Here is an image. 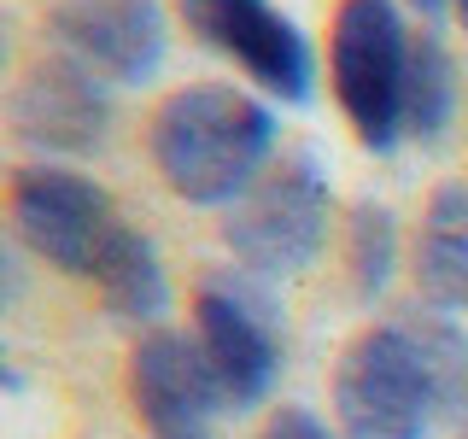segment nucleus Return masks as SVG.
<instances>
[{
  "label": "nucleus",
  "instance_id": "nucleus-18",
  "mask_svg": "<svg viewBox=\"0 0 468 439\" xmlns=\"http://www.w3.org/2000/svg\"><path fill=\"white\" fill-rule=\"evenodd\" d=\"M0 275H6V258H0Z\"/></svg>",
  "mask_w": 468,
  "mask_h": 439
},
{
  "label": "nucleus",
  "instance_id": "nucleus-3",
  "mask_svg": "<svg viewBox=\"0 0 468 439\" xmlns=\"http://www.w3.org/2000/svg\"><path fill=\"white\" fill-rule=\"evenodd\" d=\"M410 48L416 36L404 29V12L392 0H340L328 36V70L357 141L375 153H392L404 141Z\"/></svg>",
  "mask_w": 468,
  "mask_h": 439
},
{
  "label": "nucleus",
  "instance_id": "nucleus-12",
  "mask_svg": "<svg viewBox=\"0 0 468 439\" xmlns=\"http://www.w3.org/2000/svg\"><path fill=\"white\" fill-rule=\"evenodd\" d=\"M88 282L100 287V305L117 316V322H158L170 311V275H165V258L158 246L146 241L141 229H117L112 246L100 252L94 275Z\"/></svg>",
  "mask_w": 468,
  "mask_h": 439
},
{
  "label": "nucleus",
  "instance_id": "nucleus-11",
  "mask_svg": "<svg viewBox=\"0 0 468 439\" xmlns=\"http://www.w3.org/2000/svg\"><path fill=\"white\" fill-rule=\"evenodd\" d=\"M416 282L439 311H468V182H445L421 211Z\"/></svg>",
  "mask_w": 468,
  "mask_h": 439
},
{
  "label": "nucleus",
  "instance_id": "nucleus-9",
  "mask_svg": "<svg viewBox=\"0 0 468 439\" xmlns=\"http://www.w3.org/2000/svg\"><path fill=\"white\" fill-rule=\"evenodd\" d=\"M48 29L58 53L117 88L153 82L170 53V18L158 0H58Z\"/></svg>",
  "mask_w": 468,
  "mask_h": 439
},
{
  "label": "nucleus",
  "instance_id": "nucleus-10",
  "mask_svg": "<svg viewBox=\"0 0 468 439\" xmlns=\"http://www.w3.org/2000/svg\"><path fill=\"white\" fill-rule=\"evenodd\" d=\"M6 112L12 129L41 153H100L112 135V82L77 65L70 53H53L24 70Z\"/></svg>",
  "mask_w": 468,
  "mask_h": 439
},
{
  "label": "nucleus",
  "instance_id": "nucleus-7",
  "mask_svg": "<svg viewBox=\"0 0 468 439\" xmlns=\"http://www.w3.org/2000/svg\"><path fill=\"white\" fill-rule=\"evenodd\" d=\"M205 48L229 53L275 100L316 94V48L275 0H176Z\"/></svg>",
  "mask_w": 468,
  "mask_h": 439
},
{
  "label": "nucleus",
  "instance_id": "nucleus-13",
  "mask_svg": "<svg viewBox=\"0 0 468 439\" xmlns=\"http://www.w3.org/2000/svg\"><path fill=\"white\" fill-rule=\"evenodd\" d=\"M457 117V65H451L445 41L433 36H416L410 48V82H404V135H421V141H439Z\"/></svg>",
  "mask_w": 468,
  "mask_h": 439
},
{
  "label": "nucleus",
  "instance_id": "nucleus-19",
  "mask_svg": "<svg viewBox=\"0 0 468 439\" xmlns=\"http://www.w3.org/2000/svg\"><path fill=\"white\" fill-rule=\"evenodd\" d=\"M463 439H468V434H463Z\"/></svg>",
  "mask_w": 468,
  "mask_h": 439
},
{
  "label": "nucleus",
  "instance_id": "nucleus-6",
  "mask_svg": "<svg viewBox=\"0 0 468 439\" xmlns=\"http://www.w3.org/2000/svg\"><path fill=\"white\" fill-rule=\"evenodd\" d=\"M194 340L223 380L229 410H258L282 375V322L275 305L240 275H211L194 299Z\"/></svg>",
  "mask_w": 468,
  "mask_h": 439
},
{
  "label": "nucleus",
  "instance_id": "nucleus-1",
  "mask_svg": "<svg viewBox=\"0 0 468 439\" xmlns=\"http://www.w3.org/2000/svg\"><path fill=\"white\" fill-rule=\"evenodd\" d=\"M346 439H433L468 410V328L457 311L404 305L363 328L334 375Z\"/></svg>",
  "mask_w": 468,
  "mask_h": 439
},
{
  "label": "nucleus",
  "instance_id": "nucleus-5",
  "mask_svg": "<svg viewBox=\"0 0 468 439\" xmlns=\"http://www.w3.org/2000/svg\"><path fill=\"white\" fill-rule=\"evenodd\" d=\"M12 223L29 241V252L48 258L53 270L94 275V263L112 246V234L123 229V217L112 211L106 187L94 176L65 165H29L12 182Z\"/></svg>",
  "mask_w": 468,
  "mask_h": 439
},
{
  "label": "nucleus",
  "instance_id": "nucleus-14",
  "mask_svg": "<svg viewBox=\"0 0 468 439\" xmlns=\"http://www.w3.org/2000/svg\"><path fill=\"white\" fill-rule=\"evenodd\" d=\"M346 270H351V287L357 299H380L399 270V217L387 205L363 199L346 223Z\"/></svg>",
  "mask_w": 468,
  "mask_h": 439
},
{
  "label": "nucleus",
  "instance_id": "nucleus-4",
  "mask_svg": "<svg viewBox=\"0 0 468 439\" xmlns=\"http://www.w3.org/2000/svg\"><path fill=\"white\" fill-rule=\"evenodd\" d=\"M328 223H334L328 170L316 153H292L240 205H229L223 241L240 258V270L282 282V275H299L316 263V252L328 246Z\"/></svg>",
  "mask_w": 468,
  "mask_h": 439
},
{
  "label": "nucleus",
  "instance_id": "nucleus-17",
  "mask_svg": "<svg viewBox=\"0 0 468 439\" xmlns=\"http://www.w3.org/2000/svg\"><path fill=\"white\" fill-rule=\"evenodd\" d=\"M451 6H457V18H463V29H468V0H451Z\"/></svg>",
  "mask_w": 468,
  "mask_h": 439
},
{
  "label": "nucleus",
  "instance_id": "nucleus-2",
  "mask_svg": "<svg viewBox=\"0 0 468 439\" xmlns=\"http://www.w3.org/2000/svg\"><path fill=\"white\" fill-rule=\"evenodd\" d=\"M153 165L187 205H240L275 153V112L229 82H187L153 112Z\"/></svg>",
  "mask_w": 468,
  "mask_h": 439
},
{
  "label": "nucleus",
  "instance_id": "nucleus-15",
  "mask_svg": "<svg viewBox=\"0 0 468 439\" xmlns=\"http://www.w3.org/2000/svg\"><path fill=\"white\" fill-rule=\"evenodd\" d=\"M263 439H340L328 428V422L316 416V410H304V404H282L270 416V428H263Z\"/></svg>",
  "mask_w": 468,
  "mask_h": 439
},
{
  "label": "nucleus",
  "instance_id": "nucleus-16",
  "mask_svg": "<svg viewBox=\"0 0 468 439\" xmlns=\"http://www.w3.org/2000/svg\"><path fill=\"white\" fill-rule=\"evenodd\" d=\"M404 6H416V12H421V18H439V12H445V6H451V0H404Z\"/></svg>",
  "mask_w": 468,
  "mask_h": 439
},
{
  "label": "nucleus",
  "instance_id": "nucleus-8",
  "mask_svg": "<svg viewBox=\"0 0 468 439\" xmlns=\"http://www.w3.org/2000/svg\"><path fill=\"white\" fill-rule=\"evenodd\" d=\"M129 399L153 439H217L223 422V380L194 334L153 328L129 358Z\"/></svg>",
  "mask_w": 468,
  "mask_h": 439
}]
</instances>
